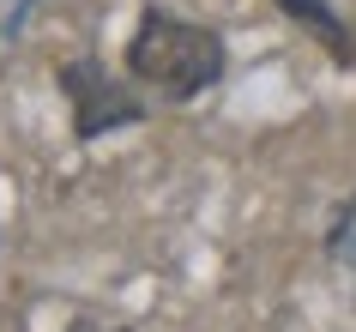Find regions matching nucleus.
Returning <instances> with one entry per match:
<instances>
[{
    "mask_svg": "<svg viewBox=\"0 0 356 332\" xmlns=\"http://www.w3.org/2000/svg\"><path fill=\"white\" fill-rule=\"evenodd\" d=\"M127 73L169 103H188L224 79V37L169 13H145L127 42Z\"/></svg>",
    "mask_w": 356,
    "mask_h": 332,
    "instance_id": "nucleus-1",
    "label": "nucleus"
},
{
    "mask_svg": "<svg viewBox=\"0 0 356 332\" xmlns=\"http://www.w3.org/2000/svg\"><path fill=\"white\" fill-rule=\"evenodd\" d=\"M60 91L73 103V133L79 139H97V133H109V127H133V121L145 115V103H139L121 79H109L97 61L60 67Z\"/></svg>",
    "mask_w": 356,
    "mask_h": 332,
    "instance_id": "nucleus-2",
    "label": "nucleus"
},
{
    "mask_svg": "<svg viewBox=\"0 0 356 332\" xmlns=\"http://www.w3.org/2000/svg\"><path fill=\"white\" fill-rule=\"evenodd\" d=\"M278 6H284L296 24H308V31L326 42V55H332V61H350V55H356L350 37H344V24H338V13L326 6V0H278Z\"/></svg>",
    "mask_w": 356,
    "mask_h": 332,
    "instance_id": "nucleus-3",
    "label": "nucleus"
},
{
    "mask_svg": "<svg viewBox=\"0 0 356 332\" xmlns=\"http://www.w3.org/2000/svg\"><path fill=\"white\" fill-rule=\"evenodd\" d=\"M326 254L338 260V266H350L356 272V200L338 212V223H332V236H326Z\"/></svg>",
    "mask_w": 356,
    "mask_h": 332,
    "instance_id": "nucleus-4",
    "label": "nucleus"
}]
</instances>
